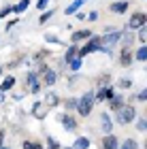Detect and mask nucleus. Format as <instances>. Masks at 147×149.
<instances>
[{
	"label": "nucleus",
	"mask_w": 147,
	"mask_h": 149,
	"mask_svg": "<svg viewBox=\"0 0 147 149\" xmlns=\"http://www.w3.org/2000/svg\"><path fill=\"white\" fill-rule=\"evenodd\" d=\"M134 115H137L134 107H132V104H124V109H119L115 113V121H117V124H130V121L134 119Z\"/></svg>",
	"instance_id": "2"
},
{
	"label": "nucleus",
	"mask_w": 147,
	"mask_h": 149,
	"mask_svg": "<svg viewBox=\"0 0 147 149\" xmlns=\"http://www.w3.org/2000/svg\"><path fill=\"white\" fill-rule=\"evenodd\" d=\"M45 40H47V43H58V38L53 36V34H47V36H45Z\"/></svg>",
	"instance_id": "35"
},
{
	"label": "nucleus",
	"mask_w": 147,
	"mask_h": 149,
	"mask_svg": "<svg viewBox=\"0 0 147 149\" xmlns=\"http://www.w3.org/2000/svg\"><path fill=\"white\" fill-rule=\"evenodd\" d=\"M24 149H43V145L41 143H32V141H24V145H22Z\"/></svg>",
	"instance_id": "24"
},
{
	"label": "nucleus",
	"mask_w": 147,
	"mask_h": 149,
	"mask_svg": "<svg viewBox=\"0 0 147 149\" xmlns=\"http://www.w3.org/2000/svg\"><path fill=\"white\" fill-rule=\"evenodd\" d=\"M109 109L115 111V113H117L119 109H124V98H122V96H113V98L109 100Z\"/></svg>",
	"instance_id": "11"
},
{
	"label": "nucleus",
	"mask_w": 147,
	"mask_h": 149,
	"mask_svg": "<svg viewBox=\"0 0 147 149\" xmlns=\"http://www.w3.org/2000/svg\"><path fill=\"white\" fill-rule=\"evenodd\" d=\"M64 107H66V111H75L77 107H79V98H68L64 102Z\"/></svg>",
	"instance_id": "22"
},
{
	"label": "nucleus",
	"mask_w": 147,
	"mask_h": 149,
	"mask_svg": "<svg viewBox=\"0 0 147 149\" xmlns=\"http://www.w3.org/2000/svg\"><path fill=\"white\" fill-rule=\"evenodd\" d=\"M119 149H139V143L134 139H126L122 145H119Z\"/></svg>",
	"instance_id": "21"
},
{
	"label": "nucleus",
	"mask_w": 147,
	"mask_h": 149,
	"mask_svg": "<svg viewBox=\"0 0 147 149\" xmlns=\"http://www.w3.org/2000/svg\"><path fill=\"white\" fill-rule=\"evenodd\" d=\"M45 102H47L49 107H58V102H60V98L56 96V94H49V96H47V100H45Z\"/></svg>",
	"instance_id": "25"
},
{
	"label": "nucleus",
	"mask_w": 147,
	"mask_h": 149,
	"mask_svg": "<svg viewBox=\"0 0 147 149\" xmlns=\"http://www.w3.org/2000/svg\"><path fill=\"white\" fill-rule=\"evenodd\" d=\"M79 58V49H77V47L75 45H72V47H68V51H66V62H72V60H77Z\"/></svg>",
	"instance_id": "19"
},
{
	"label": "nucleus",
	"mask_w": 147,
	"mask_h": 149,
	"mask_svg": "<svg viewBox=\"0 0 147 149\" xmlns=\"http://www.w3.org/2000/svg\"><path fill=\"white\" fill-rule=\"evenodd\" d=\"M0 74H2V66H0Z\"/></svg>",
	"instance_id": "39"
},
{
	"label": "nucleus",
	"mask_w": 147,
	"mask_h": 149,
	"mask_svg": "<svg viewBox=\"0 0 147 149\" xmlns=\"http://www.w3.org/2000/svg\"><path fill=\"white\" fill-rule=\"evenodd\" d=\"M137 130H141V132H145V130H147V119H145V117L137 121Z\"/></svg>",
	"instance_id": "26"
},
{
	"label": "nucleus",
	"mask_w": 147,
	"mask_h": 149,
	"mask_svg": "<svg viewBox=\"0 0 147 149\" xmlns=\"http://www.w3.org/2000/svg\"><path fill=\"white\" fill-rule=\"evenodd\" d=\"M92 36V30H77V32H72V36H70V40L72 43H79V40H90Z\"/></svg>",
	"instance_id": "8"
},
{
	"label": "nucleus",
	"mask_w": 147,
	"mask_h": 149,
	"mask_svg": "<svg viewBox=\"0 0 147 149\" xmlns=\"http://www.w3.org/2000/svg\"><path fill=\"white\" fill-rule=\"evenodd\" d=\"M28 87H30L32 94H38V92H41V83H38L36 72H28Z\"/></svg>",
	"instance_id": "9"
},
{
	"label": "nucleus",
	"mask_w": 147,
	"mask_h": 149,
	"mask_svg": "<svg viewBox=\"0 0 147 149\" xmlns=\"http://www.w3.org/2000/svg\"><path fill=\"white\" fill-rule=\"evenodd\" d=\"M100 147L102 149H119V139L113 136V134H107L102 139V143H100Z\"/></svg>",
	"instance_id": "6"
},
{
	"label": "nucleus",
	"mask_w": 147,
	"mask_h": 149,
	"mask_svg": "<svg viewBox=\"0 0 147 149\" xmlns=\"http://www.w3.org/2000/svg\"><path fill=\"white\" fill-rule=\"evenodd\" d=\"M51 2V0H38V2H36V6H38V9H47V4Z\"/></svg>",
	"instance_id": "33"
},
{
	"label": "nucleus",
	"mask_w": 147,
	"mask_h": 149,
	"mask_svg": "<svg viewBox=\"0 0 147 149\" xmlns=\"http://www.w3.org/2000/svg\"><path fill=\"white\" fill-rule=\"evenodd\" d=\"M47 145H49V149H60V143H58L56 139H51V136L47 139Z\"/></svg>",
	"instance_id": "29"
},
{
	"label": "nucleus",
	"mask_w": 147,
	"mask_h": 149,
	"mask_svg": "<svg viewBox=\"0 0 147 149\" xmlns=\"http://www.w3.org/2000/svg\"><path fill=\"white\" fill-rule=\"evenodd\" d=\"M119 87H124V90L126 87H132V81L130 79H119Z\"/></svg>",
	"instance_id": "31"
},
{
	"label": "nucleus",
	"mask_w": 147,
	"mask_h": 149,
	"mask_svg": "<svg viewBox=\"0 0 147 149\" xmlns=\"http://www.w3.org/2000/svg\"><path fill=\"white\" fill-rule=\"evenodd\" d=\"M122 36H124V34H122L119 30H113V32H109V34H105V36H102V45L111 49V47L115 45V43H119V40H122Z\"/></svg>",
	"instance_id": "4"
},
{
	"label": "nucleus",
	"mask_w": 147,
	"mask_h": 149,
	"mask_svg": "<svg viewBox=\"0 0 147 149\" xmlns=\"http://www.w3.org/2000/svg\"><path fill=\"white\" fill-rule=\"evenodd\" d=\"M85 2H88V0H75L72 4L66 6V15H75V13L81 9V4H85Z\"/></svg>",
	"instance_id": "13"
},
{
	"label": "nucleus",
	"mask_w": 147,
	"mask_h": 149,
	"mask_svg": "<svg viewBox=\"0 0 147 149\" xmlns=\"http://www.w3.org/2000/svg\"><path fill=\"white\" fill-rule=\"evenodd\" d=\"M90 147V139H85V136H79L75 141V145H72V149H88Z\"/></svg>",
	"instance_id": "18"
},
{
	"label": "nucleus",
	"mask_w": 147,
	"mask_h": 149,
	"mask_svg": "<svg viewBox=\"0 0 147 149\" xmlns=\"http://www.w3.org/2000/svg\"><path fill=\"white\" fill-rule=\"evenodd\" d=\"M28 6H30V0H19V2L13 6V13H15V15H19V13H24Z\"/></svg>",
	"instance_id": "16"
},
{
	"label": "nucleus",
	"mask_w": 147,
	"mask_h": 149,
	"mask_svg": "<svg viewBox=\"0 0 147 149\" xmlns=\"http://www.w3.org/2000/svg\"><path fill=\"white\" fill-rule=\"evenodd\" d=\"M94 102H96V94L94 92H85L81 98H79V107H77V113L81 117H88L94 109Z\"/></svg>",
	"instance_id": "1"
},
{
	"label": "nucleus",
	"mask_w": 147,
	"mask_h": 149,
	"mask_svg": "<svg viewBox=\"0 0 147 149\" xmlns=\"http://www.w3.org/2000/svg\"><path fill=\"white\" fill-rule=\"evenodd\" d=\"M79 68H81V58H77V60L70 62V70H79Z\"/></svg>",
	"instance_id": "27"
},
{
	"label": "nucleus",
	"mask_w": 147,
	"mask_h": 149,
	"mask_svg": "<svg viewBox=\"0 0 147 149\" xmlns=\"http://www.w3.org/2000/svg\"><path fill=\"white\" fill-rule=\"evenodd\" d=\"M43 79H45V85H47V87H51L53 83H56V79H58V74H56V70H45L43 72Z\"/></svg>",
	"instance_id": "12"
},
{
	"label": "nucleus",
	"mask_w": 147,
	"mask_h": 149,
	"mask_svg": "<svg viewBox=\"0 0 147 149\" xmlns=\"http://www.w3.org/2000/svg\"><path fill=\"white\" fill-rule=\"evenodd\" d=\"M2 102H4V94L0 92V104H2Z\"/></svg>",
	"instance_id": "38"
},
{
	"label": "nucleus",
	"mask_w": 147,
	"mask_h": 149,
	"mask_svg": "<svg viewBox=\"0 0 147 149\" xmlns=\"http://www.w3.org/2000/svg\"><path fill=\"white\" fill-rule=\"evenodd\" d=\"M100 126H102V132H105V134H111L113 121H111V117H109V113H102V115H100Z\"/></svg>",
	"instance_id": "10"
},
{
	"label": "nucleus",
	"mask_w": 147,
	"mask_h": 149,
	"mask_svg": "<svg viewBox=\"0 0 147 149\" xmlns=\"http://www.w3.org/2000/svg\"><path fill=\"white\" fill-rule=\"evenodd\" d=\"M64 149H72V147H64Z\"/></svg>",
	"instance_id": "40"
},
{
	"label": "nucleus",
	"mask_w": 147,
	"mask_h": 149,
	"mask_svg": "<svg viewBox=\"0 0 147 149\" xmlns=\"http://www.w3.org/2000/svg\"><path fill=\"white\" fill-rule=\"evenodd\" d=\"M53 13H56V11H53V9H51V11H45V13H43V15H41V19H38V24H47V22H49V19L53 17Z\"/></svg>",
	"instance_id": "23"
},
{
	"label": "nucleus",
	"mask_w": 147,
	"mask_h": 149,
	"mask_svg": "<svg viewBox=\"0 0 147 149\" xmlns=\"http://www.w3.org/2000/svg\"><path fill=\"white\" fill-rule=\"evenodd\" d=\"M96 19H98V13H96V11H92L90 15H88V22H96Z\"/></svg>",
	"instance_id": "34"
},
{
	"label": "nucleus",
	"mask_w": 147,
	"mask_h": 149,
	"mask_svg": "<svg viewBox=\"0 0 147 149\" xmlns=\"http://www.w3.org/2000/svg\"><path fill=\"white\" fill-rule=\"evenodd\" d=\"M128 6H130V2L122 0V2H113V4H111V11H113V13H124V11H128Z\"/></svg>",
	"instance_id": "15"
},
{
	"label": "nucleus",
	"mask_w": 147,
	"mask_h": 149,
	"mask_svg": "<svg viewBox=\"0 0 147 149\" xmlns=\"http://www.w3.org/2000/svg\"><path fill=\"white\" fill-rule=\"evenodd\" d=\"M132 43V34H124V45H130Z\"/></svg>",
	"instance_id": "36"
},
{
	"label": "nucleus",
	"mask_w": 147,
	"mask_h": 149,
	"mask_svg": "<svg viewBox=\"0 0 147 149\" xmlns=\"http://www.w3.org/2000/svg\"><path fill=\"white\" fill-rule=\"evenodd\" d=\"M49 113V104L47 102H34V107H32V115H34L36 119H45Z\"/></svg>",
	"instance_id": "5"
},
{
	"label": "nucleus",
	"mask_w": 147,
	"mask_h": 149,
	"mask_svg": "<svg viewBox=\"0 0 147 149\" xmlns=\"http://www.w3.org/2000/svg\"><path fill=\"white\" fill-rule=\"evenodd\" d=\"M145 24H147V15H145V13H141V11H137L134 15L130 17V22H128V28H130V30H141Z\"/></svg>",
	"instance_id": "3"
},
{
	"label": "nucleus",
	"mask_w": 147,
	"mask_h": 149,
	"mask_svg": "<svg viewBox=\"0 0 147 149\" xmlns=\"http://www.w3.org/2000/svg\"><path fill=\"white\" fill-rule=\"evenodd\" d=\"M15 85V77H4V81L0 83V92H9Z\"/></svg>",
	"instance_id": "17"
},
{
	"label": "nucleus",
	"mask_w": 147,
	"mask_h": 149,
	"mask_svg": "<svg viewBox=\"0 0 147 149\" xmlns=\"http://www.w3.org/2000/svg\"><path fill=\"white\" fill-rule=\"evenodd\" d=\"M137 100H139V102H145V100H147V87H145L143 92H139V94H137Z\"/></svg>",
	"instance_id": "30"
},
{
	"label": "nucleus",
	"mask_w": 147,
	"mask_h": 149,
	"mask_svg": "<svg viewBox=\"0 0 147 149\" xmlns=\"http://www.w3.org/2000/svg\"><path fill=\"white\" fill-rule=\"evenodd\" d=\"M60 121H62V126L66 128V130H77V119L72 117V115H68V113H64V115H60Z\"/></svg>",
	"instance_id": "7"
},
{
	"label": "nucleus",
	"mask_w": 147,
	"mask_h": 149,
	"mask_svg": "<svg viewBox=\"0 0 147 149\" xmlns=\"http://www.w3.org/2000/svg\"><path fill=\"white\" fill-rule=\"evenodd\" d=\"M11 11H13V6H4V9H2V11H0V19H4V17H6V15H9V13H11Z\"/></svg>",
	"instance_id": "32"
},
{
	"label": "nucleus",
	"mask_w": 147,
	"mask_h": 149,
	"mask_svg": "<svg viewBox=\"0 0 147 149\" xmlns=\"http://www.w3.org/2000/svg\"><path fill=\"white\" fill-rule=\"evenodd\" d=\"M134 58L139 60V62H147V47H145V45H143V47H139V49H137Z\"/></svg>",
	"instance_id": "20"
},
{
	"label": "nucleus",
	"mask_w": 147,
	"mask_h": 149,
	"mask_svg": "<svg viewBox=\"0 0 147 149\" xmlns=\"http://www.w3.org/2000/svg\"><path fill=\"white\" fill-rule=\"evenodd\" d=\"M139 38H141V40H143V43H145V40H147V24L143 26V28H141V30H139Z\"/></svg>",
	"instance_id": "28"
},
{
	"label": "nucleus",
	"mask_w": 147,
	"mask_h": 149,
	"mask_svg": "<svg viewBox=\"0 0 147 149\" xmlns=\"http://www.w3.org/2000/svg\"><path fill=\"white\" fill-rule=\"evenodd\" d=\"M119 64H122V66H130L132 64V51L124 49L122 53H119Z\"/></svg>",
	"instance_id": "14"
},
{
	"label": "nucleus",
	"mask_w": 147,
	"mask_h": 149,
	"mask_svg": "<svg viewBox=\"0 0 147 149\" xmlns=\"http://www.w3.org/2000/svg\"><path fill=\"white\" fill-rule=\"evenodd\" d=\"M2 143H4V132L0 130V149H2Z\"/></svg>",
	"instance_id": "37"
}]
</instances>
